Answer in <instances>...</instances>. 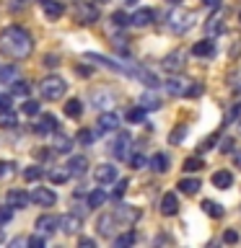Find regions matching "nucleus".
<instances>
[{
    "mask_svg": "<svg viewBox=\"0 0 241 248\" xmlns=\"http://www.w3.org/2000/svg\"><path fill=\"white\" fill-rule=\"evenodd\" d=\"M0 52L13 60H26L34 52V39L26 29L21 26H8L0 31Z\"/></svg>",
    "mask_w": 241,
    "mask_h": 248,
    "instance_id": "f257e3e1",
    "label": "nucleus"
},
{
    "mask_svg": "<svg viewBox=\"0 0 241 248\" xmlns=\"http://www.w3.org/2000/svg\"><path fill=\"white\" fill-rule=\"evenodd\" d=\"M166 91H169V96H200L202 85L194 80H187V78H169Z\"/></svg>",
    "mask_w": 241,
    "mask_h": 248,
    "instance_id": "f03ea898",
    "label": "nucleus"
},
{
    "mask_svg": "<svg viewBox=\"0 0 241 248\" xmlns=\"http://www.w3.org/2000/svg\"><path fill=\"white\" fill-rule=\"evenodd\" d=\"M194 26V13L192 11H184V8H176V11L169 13V29L174 34H184Z\"/></svg>",
    "mask_w": 241,
    "mask_h": 248,
    "instance_id": "7ed1b4c3",
    "label": "nucleus"
},
{
    "mask_svg": "<svg viewBox=\"0 0 241 248\" xmlns=\"http://www.w3.org/2000/svg\"><path fill=\"white\" fill-rule=\"evenodd\" d=\"M42 96L47 98V101H57V98H62L65 96V91H68V83L62 80L60 75H50V78H44L42 80Z\"/></svg>",
    "mask_w": 241,
    "mask_h": 248,
    "instance_id": "20e7f679",
    "label": "nucleus"
},
{
    "mask_svg": "<svg viewBox=\"0 0 241 248\" xmlns=\"http://www.w3.org/2000/svg\"><path fill=\"white\" fill-rule=\"evenodd\" d=\"M117 228H122V225H120V220H117L114 212H106V215H101L96 220V230H99V235H104V238H114Z\"/></svg>",
    "mask_w": 241,
    "mask_h": 248,
    "instance_id": "39448f33",
    "label": "nucleus"
},
{
    "mask_svg": "<svg viewBox=\"0 0 241 248\" xmlns=\"http://www.w3.org/2000/svg\"><path fill=\"white\" fill-rule=\"evenodd\" d=\"M75 21L78 23H93L99 21V8L91 3H78L75 5Z\"/></svg>",
    "mask_w": 241,
    "mask_h": 248,
    "instance_id": "423d86ee",
    "label": "nucleus"
},
{
    "mask_svg": "<svg viewBox=\"0 0 241 248\" xmlns=\"http://www.w3.org/2000/svg\"><path fill=\"white\" fill-rule=\"evenodd\" d=\"M81 228H83V217L81 215L70 212L65 217H60V230L65 232V235H75V232H81Z\"/></svg>",
    "mask_w": 241,
    "mask_h": 248,
    "instance_id": "0eeeda50",
    "label": "nucleus"
},
{
    "mask_svg": "<svg viewBox=\"0 0 241 248\" xmlns=\"http://www.w3.org/2000/svg\"><path fill=\"white\" fill-rule=\"evenodd\" d=\"M31 202V194H26L23 189H11L5 194V207H11V209H23Z\"/></svg>",
    "mask_w": 241,
    "mask_h": 248,
    "instance_id": "6e6552de",
    "label": "nucleus"
},
{
    "mask_svg": "<svg viewBox=\"0 0 241 248\" xmlns=\"http://www.w3.org/2000/svg\"><path fill=\"white\" fill-rule=\"evenodd\" d=\"M57 230H60V217L57 215H42L36 220V232H42V235H54Z\"/></svg>",
    "mask_w": 241,
    "mask_h": 248,
    "instance_id": "1a4fd4ad",
    "label": "nucleus"
},
{
    "mask_svg": "<svg viewBox=\"0 0 241 248\" xmlns=\"http://www.w3.org/2000/svg\"><path fill=\"white\" fill-rule=\"evenodd\" d=\"M184 60H187V54L182 49H176V52H171V54L163 57L161 67L166 70V73H179V70H184Z\"/></svg>",
    "mask_w": 241,
    "mask_h": 248,
    "instance_id": "9d476101",
    "label": "nucleus"
},
{
    "mask_svg": "<svg viewBox=\"0 0 241 248\" xmlns=\"http://www.w3.org/2000/svg\"><path fill=\"white\" fill-rule=\"evenodd\" d=\"M130 142H132V137L127 135V132H120L114 140V145H112V155L117 160H124L127 158V153H130Z\"/></svg>",
    "mask_w": 241,
    "mask_h": 248,
    "instance_id": "9b49d317",
    "label": "nucleus"
},
{
    "mask_svg": "<svg viewBox=\"0 0 241 248\" xmlns=\"http://www.w3.org/2000/svg\"><path fill=\"white\" fill-rule=\"evenodd\" d=\"M114 215H117V220H120V225H122V228H130L132 222H138V217H140V209L122 204V207H117V209H114Z\"/></svg>",
    "mask_w": 241,
    "mask_h": 248,
    "instance_id": "f8f14e48",
    "label": "nucleus"
},
{
    "mask_svg": "<svg viewBox=\"0 0 241 248\" xmlns=\"http://www.w3.org/2000/svg\"><path fill=\"white\" fill-rule=\"evenodd\" d=\"M153 18H155L153 8H138V11L130 16V23H132V26H138V29H143V26H151Z\"/></svg>",
    "mask_w": 241,
    "mask_h": 248,
    "instance_id": "ddd939ff",
    "label": "nucleus"
},
{
    "mask_svg": "<svg viewBox=\"0 0 241 248\" xmlns=\"http://www.w3.org/2000/svg\"><path fill=\"white\" fill-rule=\"evenodd\" d=\"M39 5H42V13L50 21H57L60 16L65 13V5H62L60 0H39Z\"/></svg>",
    "mask_w": 241,
    "mask_h": 248,
    "instance_id": "4468645a",
    "label": "nucleus"
},
{
    "mask_svg": "<svg viewBox=\"0 0 241 248\" xmlns=\"http://www.w3.org/2000/svg\"><path fill=\"white\" fill-rule=\"evenodd\" d=\"M31 202L39 207H52L54 202H57V197H54L52 189H44V186H39V189H34V194H31Z\"/></svg>",
    "mask_w": 241,
    "mask_h": 248,
    "instance_id": "2eb2a0df",
    "label": "nucleus"
},
{
    "mask_svg": "<svg viewBox=\"0 0 241 248\" xmlns=\"http://www.w3.org/2000/svg\"><path fill=\"white\" fill-rule=\"evenodd\" d=\"M93 178H96L99 184H112V181H117V166H112V163L96 166V170H93Z\"/></svg>",
    "mask_w": 241,
    "mask_h": 248,
    "instance_id": "dca6fc26",
    "label": "nucleus"
},
{
    "mask_svg": "<svg viewBox=\"0 0 241 248\" xmlns=\"http://www.w3.org/2000/svg\"><path fill=\"white\" fill-rule=\"evenodd\" d=\"M176 212H179V199H176V194H174V191L163 194V197H161V215L174 217Z\"/></svg>",
    "mask_w": 241,
    "mask_h": 248,
    "instance_id": "f3484780",
    "label": "nucleus"
},
{
    "mask_svg": "<svg viewBox=\"0 0 241 248\" xmlns=\"http://www.w3.org/2000/svg\"><path fill=\"white\" fill-rule=\"evenodd\" d=\"M34 132L36 135H52V132H57V119H54L52 114H44L42 119L34 124Z\"/></svg>",
    "mask_w": 241,
    "mask_h": 248,
    "instance_id": "a211bd4d",
    "label": "nucleus"
},
{
    "mask_svg": "<svg viewBox=\"0 0 241 248\" xmlns=\"http://www.w3.org/2000/svg\"><path fill=\"white\" fill-rule=\"evenodd\" d=\"M120 129V116L114 111H106L99 116V132H117Z\"/></svg>",
    "mask_w": 241,
    "mask_h": 248,
    "instance_id": "6ab92c4d",
    "label": "nucleus"
},
{
    "mask_svg": "<svg viewBox=\"0 0 241 248\" xmlns=\"http://www.w3.org/2000/svg\"><path fill=\"white\" fill-rule=\"evenodd\" d=\"M213 186L215 189H231L233 186V173L231 170H215L213 173Z\"/></svg>",
    "mask_w": 241,
    "mask_h": 248,
    "instance_id": "aec40b11",
    "label": "nucleus"
},
{
    "mask_svg": "<svg viewBox=\"0 0 241 248\" xmlns=\"http://www.w3.org/2000/svg\"><path fill=\"white\" fill-rule=\"evenodd\" d=\"M148 166H151L155 173H166L169 170V155L166 153H155L151 160H148Z\"/></svg>",
    "mask_w": 241,
    "mask_h": 248,
    "instance_id": "412c9836",
    "label": "nucleus"
},
{
    "mask_svg": "<svg viewBox=\"0 0 241 248\" xmlns=\"http://www.w3.org/2000/svg\"><path fill=\"white\" fill-rule=\"evenodd\" d=\"M192 54H194V57H213V54H215V44L210 42V39L197 42V44L192 46Z\"/></svg>",
    "mask_w": 241,
    "mask_h": 248,
    "instance_id": "4be33fe9",
    "label": "nucleus"
},
{
    "mask_svg": "<svg viewBox=\"0 0 241 248\" xmlns=\"http://www.w3.org/2000/svg\"><path fill=\"white\" fill-rule=\"evenodd\" d=\"M176 186H179V191H182V194H187V197H194V194L200 191L202 184H200V178H182Z\"/></svg>",
    "mask_w": 241,
    "mask_h": 248,
    "instance_id": "5701e85b",
    "label": "nucleus"
},
{
    "mask_svg": "<svg viewBox=\"0 0 241 248\" xmlns=\"http://www.w3.org/2000/svg\"><path fill=\"white\" fill-rule=\"evenodd\" d=\"M68 168H70V173H73V176H83L86 168H88V160H86L83 155H75V158L68 160Z\"/></svg>",
    "mask_w": 241,
    "mask_h": 248,
    "instance_id": "b1692460",
    "label": "nucleus"
},
{
    "mask_svg": "<svg viewBox=\"0 0 241 248\" xmlns=\"http://www.w3.org/2000/svg\"><path fill=\"white\" fill-rule=\"evenodd\" d=\"M47 176H50V181H52V184H65L73 173H70V168H68V166H60V168H52Z\"/></svg>",
    "mask_w": 241,
    "mask_h": 248,
    "instance_id": "393cba45",
    "label": "nucleus"
},
{
    "mask_svg": "<svg viewBox=\"0 0 241 248\" xmlns=\"http://www.w3.org/2000/svg\"><path fill=\"white\" fill-rule=\"evenodd\" d=\"M31 91V85L26 80H21V78H16V80L11 83V96H18V98H26Z\"/></svg>",
    "mask_w": 241,
    "mask_h": 248,
    "instance_id": "a878e982",
    "label": "nucleus"
},
{
    "mask_svg": "<svg viewBox=\"0 0 241 248\" xmlns=\"http://www.w3.org/2000/svg\"><path fill=\"white\" fill-rule=\"evenodd\" d=\"M140 106H143L145 111H155V108H161V98L153 96V93H143V96H140Z\"/></svg>",
    "mask_w": 241,
    "mask_h": 248,
    "instance_id": "bb28decb",
    "label": "nucleus"
},
{
    "mask_svg": "<svg viewBox=\"0 0 241 248\" xmlns=\"http://www.w3.org/2000/svg\"><path fill=\"white\" fill-rule=\"evenodd\" d=\"M16 124H18V116H16L11 108H3L0 111V127H5V129H13Z\"/></svg>",
    "mask_w": 241,
    "mask_h": 248,
    "instance_id": "cd10ccee",
    "label": "nucleus"
},
{
    "mask_svg": "<svg viewBox=\"0 0 241 248\" xmlns=\"http://www.w3.org/2000/svg\"><path fill=\"white\" fill-rule=\"evenodd\" d=\"M205 31H207L210 36L221 34V31H223V18H221V16H210L207 23H205Z\"/></svg>",
    "mask_w": 241,
    "mask_h": 248,
    "instance_id": "c85d7f7f",
    "label": "nucleus"
},
{
    "mask_svg": "<svg viewBox=\"0 0 241 248\" xmlns=\"http://www.w3.org/2000/svg\"><path fill=\"white\" fill-rule=\"evenodd\" d=\"M54 150L57 153H70L73 150V140H70L68 135H57L54 137Z\"/></svg>",
    "mask_w": 241,
    "mask_h": 248,
    "instance_id": "c756f323",
    "label": "nucleus"
},
{
    "mask_svg": "<svg viewBox=\"0 0 241 248\" xmlns=\"http://www.w3.org/2000/svg\"><path fill=\"white\" fill-rule=\"evenodd\" d=\"M81 111H83V104L78 98H70L68 104H65V114L70 116V119H78L81 116Z\"/></svg>",
    "mask_w": 241,
    "mask_h": 248,
    "instance_id": "7c9ffc66",
    "label": "nucleus"
},
{
    "mask_svg": "<svg viewBox=\"0 0 241 248\" xmlns=\"http://www.w3.org/2000/svg\"><path fill=\"white\" fill-rule=\"evenodd\" d=\"M104 202H106V191H104V189H93V191L88 194V207L96 209V207L104 204Z\"/></svg>",
    "mask_w": 241,
    "mask_h": 248,
    "instance_id": "2f4dec72",
    "label": "nucleus"
},
{
    "mask_svg": "<svg viewBox=\"0 0 241 248\" xmlns=\"http://www.w3.org/2000/svg\"><path fill=\"white\" fill-rule=\"evenodd\" d=\"M93 106L96 108H109L112 106V93H104V91L93 93Z\"/></svg>",
    "mask_w": 241,
    "mask_h": 248,
    "instance_id": "473e14b6",
    "label": "nucleus"
},
{
    "mask_svg": "<svg viewBox=\"0 0 241 248\" xmlns=\"http://www.w3.org/2000/svg\"><path fill=\"white\" fill-rule=\"evenodd\" d=\"M127 122H130V124H140V122H145V108H143V106L130 108V111H127Z\"/></svg>",
    "mask_w": 241,
    "mask_h": 248,
    "instance_id": "72a5a7b5",
    "label": "nucleus"
},
{
    "mask_svg": "<svg viewBox=\"0 0 241 248\" xmlns=\"http://www.w3.org/2000/svg\"><path fill=\"white\" fill-rule=\"evenodd\" d=\"M202 209L210 215V217H223V207H218L215 202H210V199H205L202 202Z\"/></svg>",
    "mask_w": 241,
    "mask_h": 248,
    "instance_id": "f704fd0d",
    "label": "nucleus"
},
{
    "mask_svg": "<svg viewBox=\"0 0 241 248\" xmlns=\"http://www.w3.org/2000/svg\"><path fill=\"white\" fill-rule=\"evenodd\" d=\"M132 243H135V232H124V235H117L114 238V246L117 248H127Z\"/></svg>",
    "mask_w": 241,
    "mask_h": 248,
    "instance_id": "c9c22d12",
    "label": "nucleus"
},
{
    "mask_svg": "<svg viewBox=\"0 0 241 248\" xmlns=\"http://www.w3.org/2000/svg\"><path fill=\"white\" fill-rule=\"evenodd\" d=\"M21 108H23V114H26V116H36L39 114V104H36L34 98H26L21 104Z\"/></svg>",
    "mask_w": 241,
    "mask_h": 248,
    "instance_id": "e433bc0d",
    "label": "nucleus"
},
{
    "mask_svg": "<svg viewBox=\"0 0 241 248\" xmlns=\"http://www.w3.org/2000/svg\"><path fill=\"white\" fill-rule=\"evenodd\" d=\"M202 166H205V163H202V158H187L182 168L187 170V173H194V170H200Z\"/></svg>",
    "mask_w": 241,
    "mask_h": 248,
    "instance_id": "4c0bfd02",
    "label": "nucleus"
},
{
    "mask_svg": "<svg viewBox=\"0 0 241 248\" xmlns=\"http://www.w3.org/2000/svg\"><path fill=\"white\" fill-rule=\"evenodd\" d=\"M18 78V70L16 67H0V80L3 83H13Z\"/></svg>",
    "mask_w": 241,
    "mask_h": 248,
    "instance_id": "58836bf2",
    "label": "nucleus"
},
{
    "mask_svg": "<svg viewBox=\"0 0 241 248\" xmlns=\"http://www.w3.org/2000/svg\"><path fill=\"white\" fill-rule=\"evenodd\" d=\"M42 173L44 170L39 166H29L26 170H23V178H26V181H36V178H42Z\"/></svg>",
    "mask_w": 241,
    "mask_h": 248,
    "instance_id": "ea45409f",
    "label": "nucleus"
},
{
    "mask_svg": "<svg viewBox=\"0 0 241 248\" xmlns=\"http://www.w3.org/2000/svg\"><path fill=\"white\" fill-rule=\"evenodd\" d=\"M112 21H114V26H127V23H130V18H127V13H124V11H117V13H112Z\"/></svg>",
    "mask_w": 241,
    "mask_h": 248,
    "instance_id": "a19ab883",
    "label": "nucleus"
},
{
    "mask_svg": "<svg viewBox=\"0 0 241 248\" xmlns=\"http://www.w3.org/2000/svg\"><path fill=\"white\" fill-rule=\"evenodd\" d=\"M184 135H187V127H176V129L169 135V142H171V145L182 142V140H184Z\"/></svg>",
    "mask_w": 241,
    "mask_h": 248,
    "instance_id": "79ce46f5",
    "label": "nucleus"
},
{
    "mask_svg": "<svg viewBox=\"0 0 241 248\" xmlns=\"http://www.w3.org/2000/svg\"><path fill=\"white\" fill-rule=\"evenodd\" d=\"M78 142H81V145H91L93 142V132L91 129H81V132H78Z\"/></svg>",
    "mask_w": 241,
    "mask_h": 248,
    "instance_id": "37998d69",
    "label": "nucleus"
},
{
    "mask_svg": "<svg viewBox=\"0 0 241 248\" xmlns=\"http://www.w3.org/2000/svg\"><path fill=\"white\" fill-rule=\"evenodd\" d=\"M44 243H47V235H42V232L29 238V246H31V248H44Z\"/></svg>",
    "mask_w": 241,
    "mask_h": 248,
    "instance_id": "c03bdc74",
    "label": "nucleus"
},
{
    "mask_svg": "<svg viewBox=\"0 0 241 248\" xmlns=\"http://www.w3.org/2000/svg\"><path fill=\"white\" fill-rule=\"evenodd\" d=\"M130 166L132 168H143V166H148V160H145V155H132V158H130Z\"/></svg>",
    "mask_w": 241,
    "mask_h": 248,
    "instance_id": "a18cd8bd",
    "label": "nucleus"
},
{
    "mask_svg": "<svg viewBox=\"0 0 241 248\" xmlns=\"http://www.w3.org/2000/svg\"><path fill=\"white\" fill-rule=\"evenodd\" d=\"M127 186H130V181H120V184H117V189H114L112 197H114V199H122V194L127 191Z\"/></svg>",
    "mask_w": 241,
    "mask_h": 248,
    "instance_id": "49530a36",
    "label": "nucleus"
},
{
    "mask_svg": "<svg viewBox=\"0 0 241 248\" xmlns=\"http://www.w3.org/2000/svg\"><path fill=\"white\" fill-rule=\"evenodd\" d=\"M13 173V163H3L0 160V178H8Z\"/></svg>",
    "mask_w": 241,
    "mask_h": 248,
    "instance_id": "de8ad7c7",
    "label": "nucleus"
},
{
    "mask_svg": "<svg viewBox=\"0 0 241 248\" xmlns=\"http://www.w3.org/2000/svg\"><path fill=\"white\" fill-rule=\"evenodd\" d=\"M233 150V140L231 137H223L221 140V153H231Z\"/></svg>",
    "mask_w": 241,
    "mask_h": 248,
    "instance_id": "09e8293b",
    "label": "nucleus"
},
{
    "mask_svg": "<svg viewBox=\"0 0 241 248\" xmlns=\"http://www.w3.org/2000/svg\"><path fill=\"white\" fill-rule=\"evenodd\" d=\"M223 240H225V243H239V232L236 230H225Z\"/></svg>",
    "mask_w": 241,
    "mask_h": 248,
    "instance_id": "8fccbe9b",
    "label": "nucleus"
},
{
    "mask_svg": "<svg viewBox=\"0 0 241 248\" xmlns=\"http://www.w3.org/2000/svg\"><path fill=\"white\" fill-rule=\"evenodd\" d=\"M11 217H13V209H11V207H8V209H0V225L8 222Z\"/></svg>",
    "mask_w": 241,
    "mask_h": 248,
    "instance_id": "3c124183",
    "label": "nucleus"
},
{
    "mask_svg": "<svg viewBox=\"0 0 241 248\" xmlns=\"http://www.w3.org/2000/svg\"><path fill=\"white\" fill-rule=\"evenodd\" d=\"M3 108H11V96H0V111Z\"/></svg>",
    "mask_w": 241,
    "mask_h": 248,
    "instance_id": "603ef678",
    "label": "nucleus"
},
{
    "mask_svg": "<svg viewBox=\"0 0 241 248\" xmlns=\"http://www.w3.org/2000/svg\"><path fill=\"white\" fill-rule=\"evenodd\" d=\"M81 246L83 248H93V246H96V240H93V238H81Z\"/></svg>",
    "mask_w": 241,
    "mask_h": 248,
    "instance_id": "864d4df0",
    "label": "nucleus"
},
{
    "mask_svg": "<svg viewBox=\"0 0 241 248\" xmlns=\"http://www.w3.org/2000/svg\"><path fill=\"white\" fill-rule=\"evenodd\" d=\"M11 246H13V248H16V246H29V240H26V238H13Z\"/></svg>",
    "mask_w": 241,
    "mask_h": 248,
    "instance_id": "5fc2aeb1",
    "label": "nucleus"
},
{
    "mask_svg": "<svg viewBox=\"0 0 241 248\" xmlns=\"http://www.w3.org/2000/svg\"><path fill=\"white\" fill-rule=\"evenodd\" d=\"M205 5L207 8H218V5H221V0H205Z\"/></svg>",
    "mask_w": 241,
    "mask_h": 248,
    "instance_id": "6e6d98bb",
    "label": "nucleus"
},
{
    "mask_svg": "<svg viewBox=\"0 0 241 248\" xmlns=\"http://www.w3.org/2000/svg\"><path fill=\"white\" fill-rule=\"evenodd\" d=\"M236 163H239V168H241V153H236Z\"/></svg>",
    "mask_w": 241,
    "mask_h": 248,
    "instance_id": "4d7b16f0",
    "label": "nucleus"
},
{
    "mask_svg": "<svg viewBox=\"0 0 241 248\" xmlns=\"http://www.w3.org/2000/svg\"><path fill=\"white\" fill-rule=\"evenodd\" d=\"M169 3H171V5H179V3H182V0H169Z\"/></svg>",
    "mask_w": 241,
    "mask_h": 248,
    "instance_id": "13d9d810",
    "label": "nucleus"
},
{
    "mask_svg": "<svg viewBox=\"0 0 241 248\" xmlns=\"http://www.w3.org/2000/svg\"><path fill=\"white\" fill-rule=\"evenodd\" d=\"M0 243H3V230H0Z\"/></svg>",
    "mask_w": 241,
    "mask_h": 248,
    "instance_id": "bf43d9fd",
    "label": "nucleus"
},
{
    "mask_svg": "<svg viewBox=\"0 0 241 248\" xmlns=\"http://www.w3.org/2000/svg\"><path fill=\"white\" fill-rule=\"evenodd\" d=\"M236 124H239V129H241V119H239V122H236Z\"/></svg>",
    "mask_w": 241,
    "mask_h": 248,
    "instance_id": "052dcab7",
    "label": "nucleus"
},
{
    "mask_svg": "<svg viewBox=\"0 0 241 248\" xmlns=\"http://www.w3.org/2000/svg\"><path fill=\"white\" fill-rule=\"evenodd\" d=\"M127 3H135V0H127Z\"/></svg>",
    "mask_w": 241,
    "mask_h": 248,
    "instance_id": "680f3d73",
    "label": "nucleus"
},
{
    "mask_svg": "<svg viewBox=\"0 0 241 248\" xmlns=\"http://www.w3.org/2000/svg\"><path fill=\"white\" fill-rule=\"evenodd\" d=\"M239 21H241V13H239Z\"/></svg>",
    "mask_w": 241,
    "mask_h": 248,
    "instance_id": "e2e57ef3",
    "label": "nucleus"
}]
</instances>
